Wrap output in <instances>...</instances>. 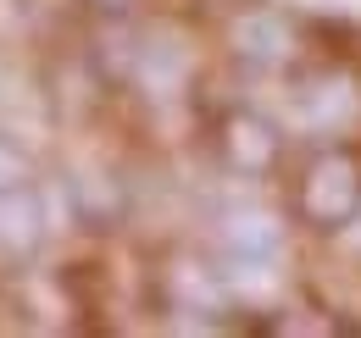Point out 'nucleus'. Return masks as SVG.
<instances>
[{
	"label": "nucleus",
	"instance_id": "obj_1",
	"mask_svg": "<svg viewBox=\"0 0 361 338\" xmlns=\"http://www.w3.org/2000/svg\"><path fill=\"white\" fill-rule=\"evenodd\" d=\"M300 211L317 227H345L350 216H361V167L350 156H322L300 183Z\"/></svg>",
	"mask_w": 361,
	"mask_h": 338
},
{
	"label": "nucleus",
	"instance_id": "obj_2",
	"mask_svg": "<svg viewBox=\"0 0 361 338\" xmlns=\"http://www.w3.org/2000/svg\"><path fill=\"white\" fill-rule=\"evenodd\" d=\"M228 161L245 172H267L278 161V133H267L256 117H233L228 123Z\"/></svg>",
	"mask_w": 361,
	"mask_h": 338
},
{
	"label": "nucleus",
	"instance_id": "obj_3",
	"mask_svg": "<svg viewBox=\"0 0 361 338\" xmlns=\"http://www.w3.org/2000/svg\"><path fill=\"white\" fill-rule=\"evenodd\" d=\"M0 239H6V244H17V250H28V244L39 239V206H34V200H23L17 189H6V194H0Z\"/></svg>",
	"mask_w": 361,
	"mask_h": 338
},
{
	"label": "nucleus",
	"instance_id": "obj_4",
	"mask_svg": "<svg viewBox=\"0 0 361 338\" xmlns=\"http://www.w3.org/2000/svg\"><path fill=\"white\" fill-rule=\"evenodd\" d=\"M233 39H239V56H256V61H272V56L289 44L272 17H245V23L233 28Z\"/></svg>",
	"mask_w": 361,
	"mask_h": 338
},
{
	"label": "nucleus",
	"instance_id": "obj_5",
	"mask_svg": "<svg viewBox=\"0 0 361 338\" xmlns=\"http://www.w3.org/2000/svg\"><path fill=\"white\" fill-rule=\"evenodd\" d=\"M233 250L245 255V261H272L278 255V227L262 222V216H239L233 222Z\"/></svg>",
	"mask_w": 361,
	"mask_h": 338
},
{
	"label": "nucleus",
	"instance_id": "obj_6",
	"mask_svg": "<svg viewBox=\"0 0 361 338\" xmlns=\"http://www.w3.org/2000/svg\"><path fill=\"white\" fill-rule=\"evenodd\" d=\"M17 183H23V161L0 144V189H17Z\"/></svg>",
	"mask_w": 361,
	"mask_h": 338
}]
</instances>
